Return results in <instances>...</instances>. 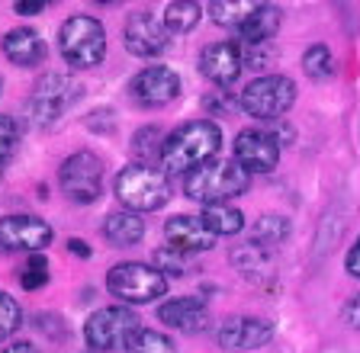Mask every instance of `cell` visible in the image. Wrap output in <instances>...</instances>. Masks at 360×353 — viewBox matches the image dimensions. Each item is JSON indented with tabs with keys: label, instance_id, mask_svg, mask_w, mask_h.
<instances>
[{
	"label": "cell",
	"instance_id": "obj_1",
	"mask_svg": "<svg viewBox=\"0 0 360 353\" xmlns=\"http://www.w3.org/2000/svg\"><path fill=\"white\" fill-rule=\"evenodd\" d=\"M222 148V132L212 119H196L174 128L161 148V167L171 173H190L196 167L210 164Z\"/></svg>",
	"mask_w": 360,
	"mask_h": 353
},
{
	"label": "cell",
	"instance_id": "obj_2",
	"mask_svg": "<svg viewBox=\"0 0 360 353\" xmlns=\"http://www.w3.org/2000/svg\"><path fill=\"white\" fill-rule=\"evenodd\" d=\"M251 183V173L238 161H210V164L196 167L184 173V193L202 206H225L229 199L241 196Z\"/></svg>",
	"mask_w": 360,
	"mask_h": 353
},
{
	"label": "cell",
	"instance_id": "obj_3",
	"mask_svg": "<svg viewBox=\"0 0 360 353\" xmlns=\"http://www.w3.org/2000/svg\"><path fill=\"white\" fill-rule=\"evenodd\" d=\"M116 196L129 206V212H155L171 199V183L158 167L135 161L116 177Z\"/></svg>",
	"mask_w": 360,
	"mask_h": 353
},
{
	"label": "cell",
	"instance_id": "obj_4",
	"mask_svg": "<svg viewBox=\"0 0 360 353\" xmlns=\"http://www.w3.org/2000/svg\"><path fill=\"white\" fill-rule=\"evenodd\" d=\"M106 289H110L116 299L129 302V305H145V302H155L167 293V277L151 263H116L110 273H106Z\"/></svg>",
	"mask_w": 360,
	"mask_h": 353
},
{
	"label": "cell",
	"instance_id": "obj_5",
	"mask_svg": "<svg viewBox=\"0 0 360 353\" xmlns=\"http://www.w3.org/2000/svg\"><path fill=\"white\" fill-rule=\"evenodd\" d=\"M58 48L68 65L75 68H97L106 58V32L94 16H71L61 23Z\"/></svg>",
	"mask_w": 360,
	"mask_h": 353
},
{
	"label": "cell",
	"instance_id": "obj_6",
	"mask_svg": "<svg viewBox=\"0 0 360 353\" xmlns=\"http://www.w3.org/2000/svg\"><path fill=\"white\" fill-rule=\"evenodd\" d=\"M296 103V84L283 74L255 77L238 97V106L255 119H280Z\"/></svg>",
	"mask_w": 360,
	"mask_h": 353
},
{
	"label": "cell",
	"instance_id": "obj_7",
	"mask_svg": "<svg viewBox=\"0 0 360 353\" xmlns=\"http://www.w3.org/2000/svg\"><path fill=\"white\" fill-rule=\"evenodd\" d=\"M139 331H142L139 328V315H135L132 308L110 305L87 318V324H84V340H87L94 350H120V347L132 344V338Z\"/></svg>",
	"mask_w": 360,
	"mask_h": 353
},
{
	"label": "cell",
	"instance_id": "obj_8",
	"mask_svg": "<svg viewBox=\"0 0 360 353\" xmlns=\"http://www.w3.org/2000/svg\"><path fill=\"white\" fill-rule=\"evenodd\" d=\"M81 97V87L68 74H49L36 84L30 97V122L36 128H49L65 116V109Z\"/></svg>",
	"mask_w": 360,
	"mask_h": 353
},
{
	"label": "cell",
	"instance_id": "obj_9",
	"mask_svg": "<svg viewBox=\"0 0 360 353\" xmlns=\"http://www.w3.org/2000/svg\"><path fill=\"white\" fill-rule=\"evenodd\" d=\"M58 183L65 189L68 199L75 203H97L103 193V164L94 151H75L71 158L61 164Z\"/></svg>",
	"mask_w": 360,
	"mask_h": 353
},
{
	"label": "cell",
	"instance_id": "obj_10",
	"mask_svg": "<svg viewBox=\"0 0 360 353\" xmlns=\"http://www.w3.org/2000/svg\"><path fill=\"white\" fill-rule=\"evenodd\" d=\"M235 161L248 173H270L280 161V142L274 132L264 128H245L235 138Z\"/></svg>",
	"mask_w": 360,
	"mask_h": 353
},
{
	"label": "cell",
	"instance_id": "obj_11",
	"mask_svg": "<svg viewBox=\"0 0 360 353\" xmlns=\"http://www.w3.org/2000/svg\"><path fill=\"white\" fill-rule=\"evenodd\" d=\"M122 42L139 58H155V55H161L171 46V32H167L165 23H158L148 10H139L122 26Z\"/></svg>",
	"mask_w": 360,
	"mask_h": 353
},
{
	"label": "cell",
	"instance_id": "obj_12",
	"mask_svg": "<svg viewBox=\"0 0 360 353\" xmlns=\"http://www.w3.org/2000/svg\"><path fill=\"white\" fill-rule=\"evenodd\" d=\"M52 244V225L39 215L0 218V251H42Z\"/></svg>",
	"mask_w": 360,
	"mask_h": 353
},
{
	"label": "cell",
	"instance_id": "obj_13",
	"mask_svg": "<svg viewBox=\"0 0 360 353\" xmlns=\"http://www.w3.org/2000/svg\"><path fill=\"white\" fill-rule=\"evenodd\" d=\"M129 93L139 106H165L180 93V77L165 65H151L129 81Z\"/></svg>",
	"mask_w": 360,
	"mask_h": 353
},
{
	"label": "cell",
	"instance_id": "obj_14",
	"mask_svg": "<svg viewBox=\"0 0 360 353\" xmlns=\"http://www.w3.org/2000/svg\"><path fill=\"white\" fill-rule=\"evenodd\" d=\"M245 58H241V46L238 42H212L202 48L200 55V74L206 81H212L216 87H229L238 81Z\"/></svg>",
	"mask_w": 360,
	"mask_h": 353
},
{
	"label": "cell",
	"instance_id": "obj_15",
	"mask_svg": "<svg viewBox=\"0 0 360 353\" xmlns=\"http://www.w3.org/2000/svg\"><path fill=\"white\" fill-rule=\"evenodd\" d=\"M274 340V324L264 318L238 315L219 328V347L222 350H257V347Z\"/></svg>",
	"mask_w": 360,
	"mask_h": 353
},
{
	"label": "cell",
	"instance_id": "obj_16",
	"mask_svg": "<svg viewBox=\"0 0 360 353\" xmlns=\"http://www.w3.org/2000/svg\"><path fill=\"white\" fill-rule=\"evenodd\" d=\"M158 321L184 331V334H196V331H206V324H210V308L196 295H180V299H171L158 308Z\"/></svg>",
	"mask_w": 360,
	"mask_h": 353
},
{
	"label": "cell",
	"instance_id": "obj_17",
	"mask_svg": "<svg viewBox=\"0 0 360 353\" xmlns=\"http://www.w3.org/2000/svg\"><path fill=\"white\" fill-rule=\"evenodd\" d=\"M165 238L171 248L184 251V254H196V251H210L216 244V234L202 225V218L196 215H174L165 222Z\"/></svg>",
	"mask_w": 360,
	"mask_h": 353
},
{
	"label": "cell",
	"instance_id": "obj_18",
	"mask_svg": "<svg viewBox=\"0 0 360 353\" xmlns=\"http://www.w3.org/2000/svg\"><path fill=\"white\" fill-rule=\"evenodd\" d=\"M0 48L16 68H32V65H39L45 58V46L36 29H10L4 36V42H0Z\"/></svg>",
	"mask_w": 360,
	"mask_h": 353
},
{
	"label": "cell",
	"instance_id": "obj_19",
	"mask_svg": "<svg viewBox=\"0 0 360 353\" xmlns=\"http://www.w3.org/2000/svg\"><path fill=\"white\" fill-rule=\"evenodd\" d=\"M277 29H280V7L257 4V10L248 16V23L238 29V36L245 46H267L270 39L277 36Z\"/></svg>",
	"mask_w": 360,
	"mask_h": 353
},
{
	"label": "cell",
	"instance_id": "obj_20",
	"mask_svg": "<svg viewBox=\"0 0 360 353\" xmlns=\"http://www.w3.org/2000/svg\"><path fill=\"white\" fill-rule=\"evenodd\" d=\"M103 234L116 244V248H132L145 234V222L135 212H112L103 222Z\"/></svg>",
	"mask_w": 360,
	"mask_h": 353
},
{
	"label": "cell",
	"instance_id": "obj_21",
	"mask_svg": "<svg viewBox=\"0 0 360 353\" xmlns=\"http://www.w3.org/2000/svg\"><path fill=\"white\" fill-rule=\"evenodd\" d=\"M232 263L241 270V277H248V279H264L270 273V254H267V248H261V244H255V241H248L245 248L235 251Z\"/></svg>",
	"mask_w": 360,
	"mask_h": 353
},
{
	"label": "cell",
	"instance_id": "obj_22",
	"mask_svg": "<svg viewBox=\"0 0 360 353\" xmlns=\"http://www.w3.org/2000/svg\"><path fill=\"white\" fill-rule=\"evenodd\" d=\"M202 225L210 228L212 234H238L241 228H245V215H241L238 209H235V206H206V209H202Z\"/></svg>",
	"mask_w": 360,
	"mask_h": 353
},
{
	"label": "cell",
	"instance_id": "obj_23",
	"mask_svg": "<svg viewBox=\"0 0 360 353\" xmlns=\"http://www.w3.org/2000/svg\"><path fill=\"white\" fill-rule=\"evenodd\" d=\"M257 10L255 0H212L210 4V16H212V23L219 26H232V29H241V26L248 23V16Z\"/></svg>",
	"mask_w": 360,
	"mask_h": 353
},
{
	"label": "cell",
	"instance_id": "obj_24",
	"mask_svg": "<svg viewBox=\"0 0 360 353\" xmlns=\"http://www.w3.org/2000/svg\"><path fill=\"white\" fill-rule=\"evenodd\" d=\"M200 16H202V7H200V4H190V0H177V4H167V10H165V26H167V32H177V36H184V32L196 29Z\"/></svg>",
	"mask_w": 360,
	"mask_h": 353
},
{
	"label": "cell",
	"instance_id": "obj_25",
	"mask_svg": "<svg viewBox=\"0 0 360 353\" xmlns=\"http://www.w3.org/2000/svg\"><path fill=\"white\" fill-rule=\"evenodd\" d=\"M302 71H306L312 81H328L335 74V58H331L328 46H312L302 55Z\"/></svg>",
	"mask_w": 360,
	"mask_h": 353
},
{
	"label": "cell",
	"instance_id": "obj_26",
	"mask_svg": "<svg viewBox=\"0 0 360 353\" xmlns=\"http://www.w3.org/2000/svg\"><path fill=\"white\" fill-rule=\"evenodd\" d=\"M286 234H290V222L283 215H264V218H257L251 241L261 244V248H270V244H280Z\"/></svg>",
	"mask_w": 360,
	"mask_h": 353
},
{
	"label": "cell",
	"instance_id": "obj_27",
	"mask_svg": "<svg viewBox=\"0 0 360 353\" xmlns=\"http://www.w3.org/2000/svg\"><path fill=\"white\" fill-rule=\"evenodd\" d=\"M129 353H177V344L161 331H139L129 344Z\"/></svg>",
	"mask_w": 360,
	"mask_h": 353
},
{
	"label": "cell",
	"instance_id": "obj_28",
	"mask_svg": "<svg viewBox=\"0 0 360 353\" xmlns=\"http://www.w3.org/2000/svg\"><path fill=\"white\" fill-rule=\"evenodd\" d=\"M161 148H165V142H161V132H158L155 126H145L142 132H135L132 154L139 158V164H145L151 154H158V158H161Z\"/></svg>",
	"mask_w": 360,
	"mask_h": 353
},
{
	"label": "cell",
	"instance_id": "obj_29",
	"mask_svg": "<svg viewBox=\"0 0 360 353\" xmlns=\"http://www.w3.org/2000/svg\"><path fill=\"white\" fill-rule=\"evenodd\" d=\"M155 267L161 273H171V277H184V273L190 270V257L184 254V251H177V248H158L155 251Z\"/></svg>",
	"mask_w": 360,
	"mask_h": 353
},
{
	"label": "cell",
	"instance_id": "obj_30",
	"mask_svg": "<svg viewBox=\"0 0 360 353\" xmlns=\"http://www.w3.org/2000/svg\"><path fill=\"white\" fill-rule=\"evenodd\" d=\"M22 321V308L13 295L0 293V340H7Z\"/></svg>",
	"mask_w": 360,
	"mask_h": 353
},
{
	"label": "cell",
	"instance_id": "obj_31",
	"mask_svg": "<svg viewBox=\"0 0 360 353\" xmlns=\"http://www.w3.org/2000/svg\"><path fill=\"white\" fill-rule=\"evenodd\" d=\"M49 283V260L45 257H30V263L20 270V286L22 289H42Z\"/></svg>",
	"mask_w": 360,
	"mask_h": 353
},
{
	"label": "cell",
	"instance_id": "obj_32",
	"mask_svg": "<svg viewBox=\"0 0 360 353\" xmlns=\"http://www.w3.org/2000/svg\"><path fill=\"white\" fill-rule=\"evenodd\" d=\"M16 138H20V128L10 116H0V177H4V167H7L10 154L16 151Z\"/></svg>",
	"mask_w": 360,
	"mask_h": 353
},
{
	"label": "cell",
	"instance_id": "obj_33",
	"mask_svg": "<svg viewBox=\"0 0 360 353\" xmlns=\"http://www.w3.org/2000/svg\"><path fill=\"white\" fill-rule=\"evenodd\" d=\"M241 58H245V68H255V71H264L274 58V48L267 46H241Z\"/></svg>",
	"mask_w": 360,
	"mask_h": 353
},
{
	"label": "cell",
	"instance_id": "obj_34",
	"mask_svg": "<svg viewBox=\"0 0 360 353\" xmlns=\"http://www.w3.org/2000/svg\"><path fill=\"white\" fill-rule=\"evenodd\" d=\"M235 106V100L229 97V91H219V97H206V109H210L212 116L216 113H229Z\"/></svg>",
	"mask_w": 360,
	"mask_h": 353
},
{
	"label": "cell",
	"instance_id": "obj_35",
	"mask_svg": "<svg viewBox=\"0 0 360 353\" xmlns=\"http://www.w3.org/2000/svg\"><path fill=\"white\" fill-rule=\"evenodd\" d=\"M345 321L351 324V328H357V331H360V293L345 305Z\"/></svg>",
	"mask_w": 360,
	"mask_h": 353
},
{
	"label": "cell",
	"instance_id": "obj_36",
	"mask_svg": "<svg viewBox=\"0 0 360 353\" xmlns=\"http://www.w3.org/2000/svg\"><path fill=\"white\" fill-rule=\"evenodd\" d=\"M345 267H347V273H351V277H357V279H360V238H357V244H354V248L347 251Z\"/></svg>",
	"mask_w": 360,
	"mask_h": 353
},
{
	"label": "cell",
	"instance_id": "obj_37",
	"mask_svg": "<svg viewBox=\"0 0 360 353\" xmlns=\"http://www.w3.org/2000/svg\"><path fill=\"white\" fill-rule=\"evenodd\" d=\"M45 7H49L45 0H16V13H26V16H32V13H42Z\"/></svg>",
	"mask_w": 360,
	"mask_h": 353
},
{
	"label": "cell",
	"instance_id": "obj_38",
	"mask_svg": "<svg viewBox=\"0 0 360 353\" xmlns=\"http://www.w3.org/2000/svg\"><path fill=\"white\" fill-rule=\"evenodd\" d=\"M68 251H71V254H77V257H90V248H87V241H84V238H71V241H68Z\"/></svg>",
	"mask_w": 360,
	"mask_h": 353
},
{
	"label": "cell",
	"instance_id": "obj_39",
	"mask_svg": "<svg viewBox=\"0 0 360 353\" xmlns=\"http://www.w3.org/2000/svg\"><path fill=\"white\" fill-rule=\"evenodd\" d=\"M4 353H39L36 344H30V340H16V344L4 347Z\"/></svg>",
	"mask_w": 360,
	"mask_h": 353
}]
</instances>
